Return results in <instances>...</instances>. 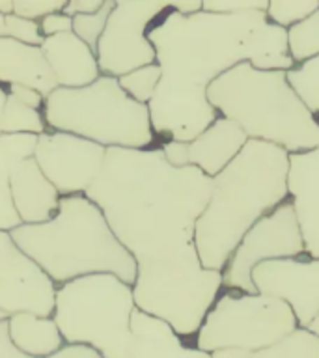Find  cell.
I'll return each instance as SVG.
<instances>
[{
	"label": "cell",
	"mask_w": 319,
	"mask_h": 358,
	"mask_svg": "<svg viewBox=\"0 0 319 358\" xmlns=\"http://www.w3.org/2000/svg\"><path fill=\"white\" fill-rule=\"evenodd\" d=\"M211 189V178L196 166L168 164L161 148H111L84 192L136 263L134 306L181 338L196 336L224 289L222 273L204 267L194 245Z\"/></svg>",
	"instance_id": "1"
},
{
	"label": "cell",
	"mask_w": 319,
	"mask_h": 358,
	"mask_svg": "<svg viewBox=\"0 0 319 358\" xmlns=\"http://www.w3.org/2000/svg\"><path fill=\"white\" fill-rule=\"evenodd\" d=\"M265 19V11L179 15L168 10L148 30L161 67V83L148 103L155 136L192 142L217 120L207 88L237 64L250 62L252 34Z\"/></svg>",
	"instance_id": "2"
},
{
	"label": "cell",
	"mask_w": 319,
	"mask_h": 358,
	"mask_svg": "<svg viewBox=\"0 0 319 358\" xmlns=\"http://www.w3.org/2000/svg\"><path fill=\"white\" fill-rule=\"evenodd\" d=\"M288 170V151L248 140L239 155L213 178L211 196L194 229L204 267L222 273L246 231L290 198Z\"/></svg>",
	"instance_id": "3"
},
{
	"label": "cell",
	"mask_w": 319,
	"mask_h": 358,
	"mask_svg": "<svg viewBox=\"0 0 319 358\" xmlns=\"http://www.w3.org/2000/svg\"><path fill=\"white\" fill-rule=\"evenodd\" d=\"M10 235L56 287L90 274H114L129 285L136 280L134 259L84 194L62 196L50 220L21 224Z\"/></svg>",
	"instance_id": "4"
},
{
	"label": "cell",
	"mask_w": 319,
	"mask_h": 358,
	"mask_svg": "<svg viewBox=\"0 0 319 358\" xmlns=\"http://www.w3.org/2000/svg\"><path fill=\"white\" fill-rule=\"evenodd\" d=\"M207 101L218 116L237 123L248 140L288 153L319 145V117L291 88L285 71H257L241 62L209 84Z\"/></svg>",
	"instance_id": "5"
},
{
	"label": "cell",
	"mask_w": 319,
	"mask_h": 358,
	"mask_svg": "<svg viewBox=\"0 0 319 358\" xmlns=\"http://www.w3.org/2000/svg\"><path fill=\"white\" fill-rule=\"evenodd\" d=\"M47 127L106 150H150L155 142L150 108L129 97L118 78L101 75L84 88H56L43 103Z\"/></svg>",
	"instance_id": "6"
},
{
	"label": "cell",
	"mask_w": 319,
	"mask_h": 358,
	"mask_svg": "<svg viewBox=\"0 0 319 358\" xmlns=\"http://www.w3.org/2000/svg\"><path fill=\"white\" fill-rule=\"evenodd\" d=\"M136 310L133 285L114 274H90L56 287L52 319L66 345H86L101 358H129Z\"/></svg>",
	"instance_id": "7"
},
{
	"label": "cell",
	"mask_w": 319,
	"mask_h": 358,
	"mask_svg": "<svg viewBox=\"0 0 319 358\" xmlns=\"http://www.w3.org/2000/svg\"><path fill=\"white\" fill-rule=\"evenodd\" d=\"M299 329L285 302L243 291L224 289L207 312L194 336V347L204 352L243 349L256 352L278 343Z\"/></svg>",
	"instance_id": "8"
},
{
	"label": "cell",
	"mask_w": 319,
	"mask_h": 358,
	"mask_svg": "<svg viewBox=\"0 0 319 358\" xmlns=\"http://www.w3.org/2000/svg\"><path fill=\"white\" fill-rule=\"evenodd\" d=\"M168 10L166 0H116L95 47L101 75L120 78L155 64V49L148 39V30Z\"/></svg>",
	"instance_id": "9"
},
{
	"label": "cell",
	"mask_w": 319,
	"mask_h": 358,
	"mask_svg": "<svg viewBox=\"0 0 319 358\" xmlns=\"http://www.w3.org/2000/svg\"><path fill=\"white\" fill-rule=\"evenodd\" d=\"M306 254L301 228L297 222L290 198L276 209L260 218L241 239L222 271L224 289L256 293L252 271L256 265L271 259L297 257Z\"/></svg>",
	"instance_id": "10"
},
{
	"label": "cell",
	"mask_w": 319,
	"mask_h": 358,
	"mask_svg": "<svg viewBox=\"0 0 319 358\" xmlns=\"http://www.w3.org/2000/svg\"><path fill=\"white\" fill-rule=\"evenodd\" d=\"M34 161L60 196L84 194L103 170L106 148L58 131L39 134Z\"/></svg>",
	"instance_id": "11"
},
{
	"label": "cell",
	"mask_w": 319,
	"mask_h": 358,
	"mask_svg": "<svg viewBox=\"0 0 319 358\" xmlns=\"http://www.w3.org/2000/svg\"><path fill=\"white\" fill-rule=\"evenodd\" d=\"M256 293L285 302L299 329H308L319 312V259L308 254L271 259L252 271Z\"/></svg>",
	"instance_id": "12"
},
{
	"label": "cell",
	"mask_w": 319,
	"mask_h": 358,
	"mask_svg": "<svg viewBox=\"0 0 319 358\" xmlns=\"http://www.w3.org/2000/svg\"><path fill=\"white\" fill-rule=\"evenodd\" d=\"M56 285L21 252L10 231L0 229V310L52 317Z\"/></svg>",
	"instance_id": "13"
},
{
	"label": "cell",
	"mask_w": 319,
	"mask_h": 358,
	"mask_svg": "<svg viewBox=\"0 0 319 358\" xmlns=\"http://www.w3.org/2000/svg\"><path fill=\"white\" fill-rule=\"evenodd\" d=\"M288 194L301 228L304 252L319 259V145L290 153Z\"/></svg>",
	"instance_id": "14"
},
{
	"label": "cell",
	"mask_w": 319,
	"mask_h": 358,
	"mask_svg": "<svg viewBox=\"0 0 319 358\" xmlns=\"http://www.w3.org/2000/svg\"><path fill=\"white\" fill-rule=\"evenodd\" d=\"M39 50L58 88H84L101 77L95 50L73 32L45 38Z\"/></svg>",
	"instance_id": "15"
},
{
	"label": "cell",
	"mask_w": 319,
	"mask_h": 358,
	"mask_svg": "<svg viewBox=\"0 0 319 358\" xmlns=\"http://www.w3.org/2000/svg\"><path fill=\"white\" fill-rule=\"evenodd\" d=\"M11 201L21 224H41L55 217L62 196L45 178L34 157L22 159L11 172Z\"/></svg>",
	"instance_id": "16"
},
{
	"label": "cell",
	"mask_w": 319,
	"mask_h": 358,
	"mask_svg": "<svg viewBox=\"0 0 319 358\" xmlns=\"http://www.w3.org/2000/svg\"><path fill=\"white\" fill-rule=\"evenodd\" d=\"M246 142L248 138L237 123L218 116L189 142V166H196L213 179L239 155Z\"/></svg>",
	"instance_id": "17"
},
{
	"label": "cell",
	"mask_w": 319,
	"mask_h": 358,
	"mask_svg": "<svg viewBox=\"0 0 319 358\" xmlns=\"http://www.w3.org/2000/svg\"><path fill=\"white\" fill-rule=\"evenodd\" d=\"M131 334L133 345L129 358H211L209 352L187 345L166 321L139 308L131 315Z\"/></svg>",
	"instance_id": "18"
},
{
	"label": "cell",
	"mask_w": 319,
	"mask_h": 358,
	"mask_svg": "<svg viewBox=\"0 0 319 358\" xmlns=\"http://www.w3.org/2000/svg\"><path fill=\"white\" fill-rule=\"evenodd\" d=\"M13 84L38 90L43 97L58 88L39 47L0 38V86L8 88Z\"/></svg>",
	"instance_id": "19"
},
{
	"label": "cell",
	"mask_w": 319,
	"mask_h": 358,
	"mask_svg": "<svg viewBox=\"0 0 319 358\" xmlns=\"http://www.w3.org/2000/svg\"><path fill=\"white\" fill-rule=\"evenodd\" d=\"M8 334L19 351L30 357H52L66 345L52 317H41L30 312L13 313L8 317Z\"/></svg>",
	"instance_id": "20"
},
{
	"label": "cell",
	"mask_w": 319,
	"mask_h": 358,
	"mask_svg": "<svg viewBox=\"0 0 319 358\" xmlns=\"http://www.w3.org/2000/svg\"><path fill=\"white\" fill-rule=\"evenodd\" d=\"M36 134H2L0 136V229L11 231L21 226L15 207L11 201L10 178L13 168L34 155Z\"/></svg>",
	"instance_id": "21"
},
{
	"label": "cell",
	"mask_w": 319,
	"mask_h": 358,
	"mask_svg": "<svg viewBox=\"0 0 319 358\" xmlns=\"http://www.w3.org/2000/svg\"><path fill=\"white\" fill-rule=\"evenodd\" d=\"M2 134H43L47 131L43 112L32 106L22 105L21 101L8 94L2 112Z\"/></svg>",
	"instance_id": "22"
},
{
	"label": "cell",
	"mask_w": 319,
	"mask_h": 358,
	"mask_svg": "<svg viewBox=\"0 0 319 358\" xmlns=\"http://www.w3.org/2000/svg\"><path fill=\"white\" fill-rule=\"evenodd\" d=\"M288 47L295 66L319 56V8L304 21L288 28Z\"/></svg>",
	"instance_id": "23"
},
{
	"label": "cell",
	"mask_w": 319,
	"mask_h": 358,
	"mask_svg": "<svg viewBox=\"0 0 319 358\" xmlns=\"http://www.w3.org/2000/svg\"><path fill=\"white\" fill-rule=\"evenodd\" d=\"M250 358H319V340L306 329H297L278 343L252 352Z\"/></svg>",
	"instance_id": "24"
},
{
	"label": "cell",
	"mask_w": 319,
	"mask_h": 358,
	"mask_svg": "<svg viewBox=\"0 0 319 358\" xmlns=\"http://www.w3.org/2000/svg\"><path fill=\"white\" fill-rule=\"evenodd\" d=\"M288 80L308 110L319 117V56L290 69Z\"/></svg>",
	"instance_id": "25"
},
{
	"label": "cell",
	"mask_w": 319,
	"mask_h": 358,
	"mask_svg": "<svg viewBox=\"0 0 319 358\" xmlns=\"http://www.w3.org/2000/svg\"><path fill=\"white\" fill-rule=\"evenodd\" d=\"M118 83L129 97H133L142 105H148L153 99L157 86L161 83V67L157 66V62L150 66L139 67V69L118 78Z\"/></svg>",
	"instance_id": "26"
},
{
	"label": "cell",
	"mask_w": 319,
	"mask_h": 358,
	"mask_svg": "<svg viewBox=\"0 0 319 358\" xmlns=\"http://www.w3.org/2000/svg\"><path fill=\"white\" fill-rule=\"evenodd\" d=\"M319 8V0H269L267 19L282 28H291L310 17Z\"/></svg>",
	"instance_id": "27"
},
{
	"label": "cell",
	"mask_w": 319,
	"mask_h": 358,
	"mask_svg": "<svg viewBox=\"0 0 319 358\" xmlns=\"http://www.w3.org/2000/svg\"><path fill=\"white\" fill-rule=\"evenodd\" d=\"M114 4H116V0H105V4L101 6V10H97L95 13L73 17V34L78 39H83L92 50H95V47H97V41L105 30Z\"/></svg>",
	"instance_id": "28"
},
{
	"label": "cell",
	"mask_w": 319,
	"mask_h": 358,
	"mask_svg": "<svg viewBox=\"0 0 319 358\" xmlns=\"http://www.w3.org/2000/svg\"><path fill=\"white\" fill-rule=\"evenodd\" d=\"M0 358H36L19 351L11 343L10 334H8V319L0 321ZM47 358H101V355L86 345H64L56 355Z\"/></svg>",
	"instance_id": "29"
},
{
	"label": "cell",
	"mask_w": 319,
	"mask_h": 358,
	"mask_svg": "<svg viewBox=\"0 0 319 358\" xmlns=\"http://www.w3.org/2000/svg\"><path fill=\"white\" fill-rule=\"evenodd\" d=\"M6 27V38L15 39L22 45H30V47H41L45 41L43 34L39 30V22L28 21L22 17L17 15H6L4 17Z\"/></svg>",
	"instance_id": "30"
},
{
	"label": "cell",
	"mask_w": 319,
	"mask_h": 358,
	"mask_svg": "<svg viewBox=\"0 0 319 358\" xmlns=\"http://www.w3.org/2000/svg\"><path fill=\"white\" fill-rule=\"evenodd\" d=\"M269 0H201V10L220 15H235L246 11H267Z\"/></svg>",
	"instance_id": "31"
},
{
	"label": "cell",
	"mask_w": 319,
	"mask_h": 358,
	"mask_svg": "<svg viewBox=\"0 0 319 358\" xmlns=\"http://www.w3.org/2000/svg\"><path fill=\"white\" fill-rule=\"evenodd\" d=\"M64 0H15L13 2V15L28 19V21H41L50 13L64 10Z\"/></svg>",
	"instance_id": "32"
},
{
	"label": "cell",
	"mask_w": 319,
	"mask_h": 358,
	"mask_svg": "<svg viewBox=\"0 0 319 358\" xmlns=\"http://www.w3.org/2000/svg\"><path fill=\"white\" fill-rule=\"evenodd\" d=\"M39 30L43 34V38L73 32V19L71 17L64 15L62 11H58V13H50V15L43 17V19L39 21Z\"/></svg>",
	"instance_id": "33"
},
{
	"label": "cell",
	"mask_w": 319,
	"mask_h": 358,
	"mask_svg": "<svg viewBox=\"0 0 319 358\" xmlns=\"http://www.w3.org/2000/svg\"><path fill=\"white\" fill-rule=\"evenodd\" d=\"M161 151L168 164L176 168L189 166V142H179V140H166L161 145Z\"/></svg>",
	"instance_id": "34"
},
{
	"label": "cell",
	"mask_w": 319,
	"mask_h": 358,
	"mask_svg": "<svg viewBox=\"0 0 319 358\" xmlns=\"http://www.w3.org/2000/svg\"><path fill=\"white\" fill-rule=\"evenodd\" d=\"M8 94H11L15 99H19L22 105L32 106V108H38L41 110L43 108L45 97L39 94L38 90L28 88V86H22V84H13V86H8Z\"/></svg>",
	"instance_id": "35"
},
{
	"label": "cell",
	"mask_w": 319,
	"mask_h": 358,
	"mask_svg": "<svg viewBox=\"0 0 319 358\" xmlns=\"http://www.w3.org/2000/svg\"><path fill=\"white\" fill-rule=\"evenodd\" d=\"M105 4V0H69L64 6L62 13L67 17H77V15H90L101 10V6Z\"/></svg>",
	"instance_id": "36"
},
{
	"label": "cell",
	"mask_w": 319,
	"mask_h": 358,
	"mask_svg": "<svg viewBox=\"0 0 319 358\" xmlns=\"http://www.w3.org/2000/svg\"><path fill=\"white\" fill-rule=\"evenodd\" d=\"M170 10L178 11L179 15H194L201 11L200 0H179V2H170Z\"/></svg>",
	"instance_id": "37"
},
{
	"label": "cell",
	"mask_w": 319,
	"mask_h": 358,
	"mask_svg": "<svg viewBox=\"0 0 319 358\" xmlns=\"http://www.w3.org/2000/svg\"><path fill=\"white\" fill-rule=\"evenodd\" d=\"M211 358H250L252 352L243 351V349H218L215 352H209Z\"/></svg>",
	"instance_id": "38"
},
{
	"label": "cell",
	"mask_w": 319,
	"mask_h": 358,
	"mask_svg": "<svg viewBox=\"0 0 319 358\" xmlns=\"http://www.w3.org/2000/svg\"><path fill=\"white\" fill-rule=\"evenodd\" d=\"M0 13L11 15L13 13V0H0Z\"/></svg>",
	"instance_id": "39"
},
{
	"label": "cell",
	"mask_w": 319,
	"mask_h": 358,
	"mask_svg": "<svg viewBox=\"0 0 319 358\" xmlns=\"http://www.w3.org/2000/svg\"><path fill=\"white\" fill-rule=\"evenodd\" d=\"M6 97H8V90L4 86H0V125H2V112H4ZM0 136H2V131H0Z\"/></svg>",
	"instance_id": "40"
},
{
	"label": "cell",
	"mask_w": 319,
	"mask_h": 358,
	"mask_svg": "<svg viewBox=\"0 0 319 358\" xmlns=\"http://www.w3.org/2000/svg\"><path fill=\"white\" fill-rule=\"evenodd\" d=\"M306 330H308V332H310V334H313L319 340V312H318V315H316V317L312 319V323L308 324Z\"/></svg>",
	"instance_id": "41"
},
{
	"label": "cell",
	"mask_w": 319,
	"mask_h": 358,
	"mask_svg": "<svg viewBox=\"0 0 319 358\" xmlns=\"http://www.w3.org/2000/svg\"><path fill=\"white\" fill-rule=\"evenodd\" d=\"M4 17L0 13V38H6V27H4Z\"/></svg>",
	"instance_id": "42"
},
{
	"label": "cell",
	"mask_w": 319,
	"mask_h": 358,
	"mask_svg": "<svg viewBox=\"0 0 319 358\" xmlns=\"http://www.w3.org/2000/svg\"><path fill=\"white\" fill-rule=\"evenodd\" d=\"M8 317H10V315H8V313L2 312V310H0V321H4V319H8Z\"/></svg>",
	"instance_id": "43"
}]
</instances>
